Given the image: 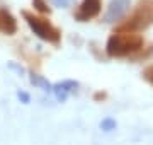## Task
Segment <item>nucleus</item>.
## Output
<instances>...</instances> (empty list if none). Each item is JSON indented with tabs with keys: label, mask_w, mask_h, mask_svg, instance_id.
I'll return each instance as SVG.
<instances>
[{
	"label": "nucleus",
	"mask_w": 153,
	"mask_h": 145,
	"mask_svg": "<svg viewBox=\"0 0 153 145\" xmlns=\"http://www.w3.org/2000/svg\"><path fill=\"white\" fill-rule=\"evenodd\" d=\"M145 41L143 36L138 33H129V31H114L107 39L105 51L111 58H124V56H133L143 48Z\"/></svg>",
	"instance_id": "1"
},
{
	"label": "nucleus",
	"mask_w": 153,
	"mask_h": 145,
	"mask_svg": "<svg viewBox=\"0 0 153 145\" xmlns=\"http://www.w3.org/2000/svg\"><path fill=\"white\" fill-rule=\"evenodd\" d=\"M153 24V0H138L133 12L116 28V31L140 33Z\"/></svg>",
	"instance_id": "2"
},
{
	"label": "nucleus",
	"mask_w": 153,
	"mask_h": 145,
	"mask_svg": "<svg viewBox=\"0 0 153 145\" xmlns=\"http://www.w3.org/2000/svg\"><path fill=\"white\" fill-rule=\"evenodd\" d=\"M22 17L26 19L27 26L33 29L34 34L39 39L48 41V43H51L55 46H58L61 43V31L56 26H53L48 19H44L41 16H36V14H33L29 10H22Z\"/></svg>",
	"instance_id": "3"
},
{
	"label": "nucleus",
	"mask_w": 153,
	"mask_h": 145,
	"mask_svg": "<svg viewBox=\"0 0 153 145\" xmlns=\"http://www.w3.org/2000/svg\"><path fill=\"white\" fill-rule=\"evenodd\" d=\"M102 10V0H82L80 7L75 12V19L80 22H87L97 17Z\"/></svg>",
	"instance_id": "4"
},
{
	"label": "nucleus",
	"mask_w": 153,
	"mask_h": 145,
	"mask_svg": "<svg viewBox=\"0 0 153 145\" xmlns=\"http://www.w3.org/2000/svg\"><path fill=\"white\" fill-rule=\"evenodd\" d=\"M129 10V0H112L107 7V12L104 16L105 22H116V21H123Z\"/></svg>",
	"instance_id": "5"
},
{
	"label": "nucleus",
	"mask_w": 153,
	"mask_h": 145,
	"mask_svg": "<svg viewBox=\"0 0 153 145\" xmlns=\"http://www.w3.org/2000/svg\"><path fill=\"white\" fill-rule=\"evenodd\" d=\"M0 33L12 36L17 33V21L5 7H0Z\"/></svg>",
	"instance_id": "6"
},
{
	"label": "nucleus",
	"mask_w": 153,
	"mask_h": 145,
	"mask_svg": "<svg viewBox=\"0 0 153 145\" xmlns=\"http://www.w3.org/2000/svg\"><path fill=\"white\" fill-rule=\"evenodd\" d=\"M76 87H78L76 82H73V80H66V82H60V84H56L53 90L56 92L58 101H65L66 99V94H68V92H75Z\"/></svg>",
	"instance_id": "7"
},
{
	"label": "nucleus",
	"mask_w": 153,
	"mask_h": 145,
	"mask_svg": "<svg viewBox=\"0 0 153 145\" xmlns=\"http://www.w3.org/2000/svg\"><path fill=\"white\" fill-rule=\"evenodd\" d=\"M33 5L39 14H49L51 12V7L48 5L46 0H33Z\"/></svg>",
	"instance_id": "8"
},
{
	"label": "nucleus",
	"mask_w": 153,
	"mask_h": 145,
	"mask_svg": "<svg viewBox=\"0 0 153 145\" xmlns=\"http://www.w3.org/2000/svg\"><path fill=\"white\" fill-rule=\"evenodd\" d=\"M152 53H153V45H150L146 50H145V48H141V50L138 51L136 55H133L131 58H133V60H146L148 56H152Z\"/></svg>",
	"instance_id": "9"
},
{
	"label": "nucleus",
	"mask_w": 153,
	"mask_h": 145,
	"mask_svg": "<svg viewBox=\"0 0 153 145\" xmlns=\"http://www.w3.org/2000/svg\"><path fill=\"white\" fill-rule=\"evenodd\" d=\"M31 82H33L34 85H41V87H44L46 90H49V87H51V85H49L41 75H38V73H31Z\"/></svg>",
	"instance_id": "10"
},
{
	"label": "nucleus",
	"mask_w": 153,
	"mask_h": 145,
	"mask_svg": "<svg viewBox=\"0 0 153 145\" xmlns=\"http://www.w3.org/2000/svg\"><path fill=\"white\" fill-rule=\"evenodd\" d=\"M143 78H145L150 85H153V65H150V67H146L143 70Z\"/></svg>",
	"instance_id": "11"
},
{
	"label": "nucleus",
	"mask_w": 153,
	"mask_h": 145,
	"mask_svg": "<svg viewBox=\"0 0 153 145\" xmlns=\"http://www.w3.org/2000/svg\"><path fill=\"white\" fill-rule=\"evenodd\" d=\"M100 126H102V130H114L116 128V121L114 120H111V118H107V120H104V121L100 123Z\"/></svg>",
	"instance_id": "12"
},
{
	"label": "nucleus",
	"mask_w": 153,
	"mask_h": 145,
	"mask_svg": "<svg viewBox=\"0 0 153 145\" xmlns=\"http://www.w3.org/2000/svg\"><path fill=\"white\" fill-rule=\"evenodd\" d=\"M105 97H107V94H105V92H102V90H99V92H95V94H94V101H104Z\"/></svg>",
	"instance_id": "13"
},
{
	"label": "nucleus",
	"mask_w": 153,
	"mask_h": 145,
	"mask_svg": "<svg viewBox=\"0 0 153 145\" xmlns=\"http://www.w3.org/2000/svg\"><path fill=\"white\" fill-rule=\"evenodd\" d=\"M56 5H60V7H66L68 5V0H53Z\"/></svg>",
	"instance_id": "14"
},
{
	"label": "nucleus",
	"mask_w": 153,
	"mask_h": 145,
	"mask_svg": "<svg viewBox=\"0 0 153 145\" xmlns=\"http://www.w3.org/2000/svg\"><path fill=\"white\" fill-rule=\"evenodd\" d=\"M19 97H21L24 102H29V96L26 94V92H19Z\"/></svg>",
	"instance_id": "15"
}]
</instances>
